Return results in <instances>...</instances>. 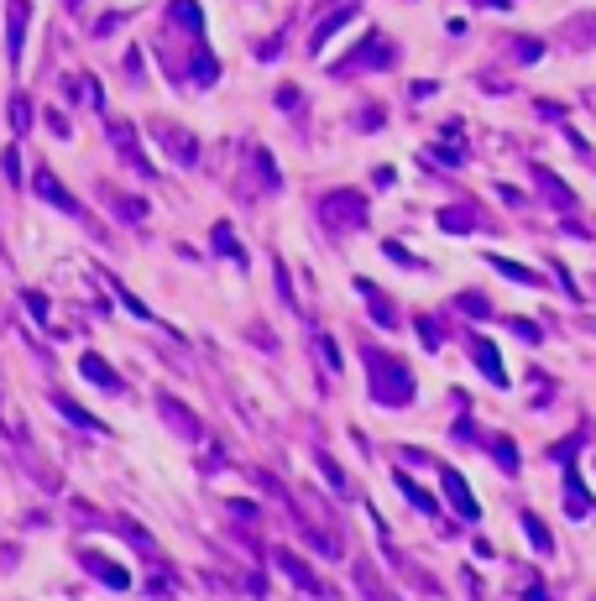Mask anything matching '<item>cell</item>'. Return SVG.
Wrapping results in <instances>:
<instances>
[{
    "label": "cell",
    "instance_id": "obj_11",
    "mask_svg": "<svg viewBox=\"0 0 596 601\" xmlns=\"http://www.w3.org/2000/svg\"><path fill=\"white\" fill-rule=\"evenodd\" d=\"M445 492H450V497H455V507H461L466 518H476V502L466 497V481L455 476V471H445Z\"/></svg>",
    "mask_w": 596,
    "mask_h": 601
},
{
    "label": "cell",
    "instance_id": "obj_7",
    "mask_svg": "<svg viewBox=\"0 0 596 601\" xmlns=\"http://www.w3.org/2000/svg\"><path fill=\"white\" fill-rule=\"evenodd\" d=\"M32 184H37V194H43L47 205H58V209H74V215H79V205L68 199V194H64V184H58V178H53L47 167H37V178H32Z\"/></svg>",
    "mask_w": 596,
    "mask_h": 601
},
{
    "label": "cell",
    "instance_id": "obj_18",
    "mask_svg": "<svg viewBox=\"0 0 596 601\" xmlns=\"http://www.w3.org/2000/svg\"><path fill=\"white\" fill-rule=\"evenodd\" d=\"M11 125H16V131H26V125H32V105H26V95H16V100H11Z\"/></svg>",
    "mask_w": 596,
    "mask_h": 601
},
{
    "label": "cell",
    "instance_id": "obj_17",
    "mask_svg": "<svg viewBox=\"0 0 596 601\" xmlns=\"http://www.w3.org/2000/svg\"><path fill=\"white\" fill-rule=\"evenodd\" d=\"M492 267H497V272H508V277H518V283H539V277H533L529 267H518V262H508V256H492Z\"/></svg>",
    "mask_w": 596,
    "mask_h": 601
},
{
    "label": "cell",
    "instance_id": "obj_4",
    "mask_svg": "<svg viewBox=\"0 0 596 601\" xmlns=\"http://www.w3.org/2000/svg\"><path fill=\"white\" fill-rule=\"evenodd\" d=\"M362 63H366V68H372V63H377V68H382V63H392V42H387L382 32H366V42L341 63V68H335V74L345 79V74H351V68H362Z\"/></svg>",
    "mask_w": 596,
    "mask_h": 601
},
{
    "label": "cell",
    "instance_id": "obj_9",
    "mask_svg": "<svg viewBox=\"0 0 596 601\" xmlns=\"http://www.w3.org/2000/svg\"><path fill=\"white\" fill-rule=\"evenodd\" d=\"M533 178H539V184L550 188V205H560V209H571V205H575V199H571V188L560 184L554 173H544V167H533Z\"/></svg>",
    "mask_w": 596,
    "mask_h": 601
},
{
    "label": "cell",
    "instance_id": "obj_13",
    "mask_svg": "<svg viewBox=\"0 0 596 601\" xmlns=\"http://www.w3.org/2000/svg\"><path fill=\"white\" fill-rule=\"evenodd\" d=\"M84 376H89V382H100V387H121V382H115V372H110L100 356H84Z\"/></svg>",
    "mask_w": 596,
    "mask_h": 601
},
{
    "label": "cell",
    "instance_id": "obj_16",
    "mask_svg": "<svg viewBox=\"0 0 596 601\" xmlns=\"http://www.w3.org/2000/svg\"><path fill=\"white\" fill-rule=\"evenodd\" d=\"M214 246L225 251V256H241V262H246V251L235 246V235H231V225H214Z\"/></svg>",
    "mask_w": 596,
    "mask_h": 601
},
{
    "label": "cell",
    "instance_id": "obj_1",
    "mask_svg": "<svg viewBox=\"0 0 596 601\" xmlns=\"http://www.w3.org/2000/svg\"><path fill=\"white\" fill-rule=\"evenodd\" d=\"M320 220L335 230V235L366 225V194H351V188H335V194H324V199H320Z\"/></svg>",
    "mask_w": 596,
    "mask_h": 601
},
{
    "label": "cell",
    "instance_id": "obj_14",
    "mask_svg": "<svg viewBox=\"0 0 596 601\" xmlns=\"http://www.w3.org/2000/svg\"><path fill=\"white\" fill-rule=\"evenodd\" d=\"M440 225H445V230H471V225H476V209H445V215H440Z\"/></svg>",
    "mask_w": 596,
    "mask_h": 601
},
{
    "label": "cell",
    "instance_id": "obj_15",
    "mask_svg": "<svg viewBox=\"0 0 596 601\" xmlns=\"http://www.w3.org/2000/svg\"><path fill=\"white\" fill-rule=\"evenodd\" d=\"M476 361H482V372H487L492 382H502V366H497V351H492L487 340H476Z\"/></svg>",
    "mask_w": 596,
    "mask_h": 601
},
{
    "label": "cell",
    "instance_id": "obj_6",
    "mask_svg": "<svg viewBox=\"0 0 596 601\" xmlns=\"http://www.w3.org/2000/svg\"><path fill=\"white\" fill-rule=\"evenodd\" d=\"M356 11H362V0H341V5L330 11V16H320V26H314V53H320L324 42H330L335 32H341L345 21H356Z\"/></svg>",
    "mask_w": 596,
    "mask_h": 601
},
{
    "label": "cell",
    "instance_id": "obj_8",
    "mask_svg": "<svg viewBox=\"0 0 596 601\" xmlns=\"http://www.w3.org/2000/svg\"><path fill=\"white\" fill-rule=\"evenodd\" d=\"M356 288H362V298H366V304H372V314H377V325H382V330H392V304H387V298H382V293H377V288H372L366 277H362V283H356Z\"/></svg>",
    "mask_w": 596,
    "mask_h": 601
},
{
    "label": "cell",
    "instance_id": "obj_10",
    "mask_svg": "<svg viewBox=\"0 0 596 601\" xmlns=\"http://www.w3.org/2000/svg\"><path fill=\"white\" fill-rule=\"evenodd\" d=\"M110 136L121 142V152H126V157H131V163H136V167H147V157L136 152V136H131V125H126V121H110Z\"/></svg>",
    "mask_w": 596,
    "mask_h": 601
},
{
    "label": "cell",
    "instance_id": "obj_12",
    "mask_svg": "<svg viewBox=\"0 0 596 601\" xmlns=\"http://www.w3.org/2000/svg\"><path fill=\"white\" fill-rule=\"evenodd\" d=\"M84 565H89V570H100V581H105V586H126V570H121V565L100 560V555H84Z\"/></svg>",
    "mask_w": 596,
    "mask_h": 601
},
{
    "label": "cell",
    "instance_id": "obj_2",
    "mask_svg": "<svg viewBox=\"0 0 596 601\" xmlns=\"http://www.w3.org/2000/svg\"><path fill=\"white\" fill-rule=\"evenodd\" d=\"M372 393H377V403H403V397H413V376L398 366V361H387V356H372Z\"/></svg>",
    "mask_w": 596,
    "mask_h": 601
},
{
    "label": "cell",
    "instance_id": "obj_20",
    "mask_svg": "<svg viewBox=\"0 0 596 601\" xmlns=\"http://www.w3.org/2000/svg\"><path fill=\"white\" fill-rule=\"evenodd\" d=\"M476 5H508V0H476Z\"/></svg>",
    "mask_w": 596,
    "mask_h": 601
},
{
    "label": "cell",
    "instance_id": "obj_19",
    "mask_svg": "<svg viewBox=\"0 0 596 601\" xmlns=\"http://www.w3.org/2000/svg\"><path fill=\"white\" fill-rule=\"evenodd\" d=\"M5 178H11V184H22V163H16V152H5Z\"/></svg>",
    "mask_w": 596,
    "mask_h": 601
},
{
    "label": "cell",
    "instance_id": "obj_5",
    "mask_svg": "<svg viewBox=\"0 0 596 601\" xmlns=\"http://www.w3.org/2000/svg\"><path fill=\"white\" fill-rule=\"evenodd\" d=\"M26 16H32V0H5V53H11V63H22Z\"/></svg>",
    "mask_w": 596,
    "mask_h": 601
},
{
    "label": "cell",
    "instance_id": "obj_3",
    "mask_svg": "<svg viewBox=\"0 0 596 601\" xmlns=\"http://www.w3.org/2000/svg\"><path fill=\"white\" fill-rule=\"evenodd\" d=\"M152 136H157V142H163V146L173 152V163H184V167H194V163H199V142H194V136L184 131V125L152 121Z\"/></svg>",
    "mask_w": 596,
    "mask_h": 601
}]
</instances>
